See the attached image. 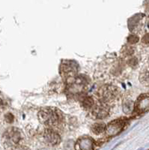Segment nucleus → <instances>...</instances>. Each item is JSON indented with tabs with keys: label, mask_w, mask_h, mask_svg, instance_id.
<instances>
[{
	"label": "nucleus",
	"mask_w": 149,
	"mask_h": 150,
	"mask_svg": "<svg viewBox=\"0 0 149 150\" xmlns=\"http://www.w3.org/2000/svg\"><path fill=\"white\" fill-rule=\"evenodd\" d=\"M127 41H128L129 43H131V44H135V43L138 42L139 41V37L135 35H130L127 38Z\"/></svg>",
	"instance_id": "obj_13"
},
{
	"label": "nucleus",
	"mask_w": 149,
	"mask_h": 150,
	"mask_svg": "<svg viewBox=\"0 0 149 150\" xmlns=\"http://www.w3.org/2000/svg\"><path fill=\"white\" fill-rule=\"evenodd\" d=\"M118 95V89L114 86L107 85L102 87L100 90V96L101 98V101H111L115 98Z\"/></svg>",
	"instance_id": "obj_3"
},
{
	"label": "nucleus",
	"mask_w": 149,
	"mask_h": 150,
	"mask_svg": "<svg viewBox=\"0 0 149 150\" xmlns=\"http://www.w3.org/2000/svg\"><path fill=\"white\" fill-rule=\"evenodd\" d=\"M142 43H144V44H149V34H146L143 36L142 39Z\"/></svg>",
	"instance_id": "obj_15"
},
{
	"label": "nucleus",
	"mask_w": 149,
	"mask_h": 150,
	"mask_svg": "<svg viewBox=\"0 0 149 150\" xmlns=\"http://www.w3.org/2000/svg\"><path fill=\"white\" fill-rule=\"evenodd\" d=\"M75 67L71 65H63L62 71L65 73L66 75H71L75 73Z\"/></svg>",
	"instance_id": "obj_12"
},
{
	"label": "nucleus",
	"mask_w": 149,
	"mask_h": 150,
	"mask_svg": "<svg viewBox=\"0 0 149 150\" xmlns=\"http://www.w3.org/2000/svg\"><path fill=\"white\" fill-rule=\"evenodd\" d=\"M44 138L48 144L52 146L56 145L61 140L59 134L57 132L51 129H47L45 131L44 134Z\"/></svg>",
	"instance_id": "obj_4"
},
{
	"label": "nucleus",
	"mask_w": 149,
	"mask_h": 150,
	"mask_svg": "<svg viewBox=\"0 0 149 150\" xmlns=\"http://www.w3.org/2000/svg\"><path fill=\"white\" fill-rule=\"evenodd\" d=\"M38 119L42 124L47 126H54L59 122L60 116L56 110L46 108L38 112Z\"/></svg>",
	"instance_id": "obj_1"
},
{
	"label": "nucleus",
	"mask_w": 149,
	"mask_h": 150,
	"mask_svg": "<svg viewBox=\"0 0 149 150\" xmlns=\"http://www.w3.org/2000/svg\"><path fill=\"white\" fill-rule=\"evenodd\" d=\"M123 126H124L123 122H121V120H116V121L112 122L109 125H108L107 128V133L111 136L116 134L117 133L120 132V131H121Z\"/></svg>",
	"instance_id": "obj_6"
},
{
	"label": "nucleus",
	"mask_w": 149,
	"mask_h": 150,
	"mask_svg": "<svg viewBox=\"0 0 149 150\" xmlns=\"http://www.w3.org/2000/svg\"><path fill=\"white\" fill-rule=\"evenodd\" d=\"M5 137L11 143H17L20 139V132L16 128H9L5 133Z\"/></svg>",
	"instance_id": "obj_7"
},
{
	"label": "nucleus",
	"mask_w": 149,
	"mask_h": 150,
	"mask_svg": "<svg viewBox=\"0 0 149 150\" xmlns=\"http://www.w3.org/2000/svg\"><path fill=\"white\" fill-rule=\"evenodd\" d=\"M94 105H95V102L91 97H86L83 100V106L85 109H92Z\"/></svg>",
	"instance_id": "obj_11"
},
{
	"label": "nucleus",
	"mask_w": 149,
	"mask_h": 150,
	"mask_svg": "<svg viewBox=\"0 0 149 150\" xmlns=\"http://www.w3.org/2000/svg\"><path fill=\"white\" fill-rule=\"evenodd\" d=\"M106 125L103 123H95L92 126V131L95 134H99L105 131Z\"/></svg>",
	"instance_id": "obj_10"
},
{
	"label": "nucleus",
	"mask_w": 149,
	"mask_h": 150,
	"mask_svg": "<svg viewBox=\"0 0 149 150\" xmlns=\"http://www.w3.org/2000/svg\"><path fill=\"white\" fill-rule=\"evenodd\" d=\"M93 142L89 138H82L76 143V150H92Z\"/></svg>",
	"instance_id": "obj_8"
},
{
	"label": "nucleus",
	"mask_w": 149,
	"mask_h": 150,
	"mask_svg": "<svg viewBox=\"0 0 149 150\" xmlns=\"http://www.w3.org/2000/svg\"><path fill=\"white\" fill-rule=\"evenodd\" d=\"M13 150H28V149L24 146H16Z\"/></svg>",
	"instance_id": "obj_16"
},
{
	"label": "nucleus",
	"mask_w": 149,
	"mask_h": 150,
	"mask_svg": "<svg viewBox=\"0 0 149 150\" xmlns=\"http://www.w3.org/2000/svg\"><path fill=\"white\" fill-rule=\"evenodd\" d=\"M5 120H6V122H8L11 123L13 122V120H14V116H13V115L11 114V113H8V114H6L5 116Z\"/></svg>",
	"instance_id": "obj_14"
},
{
	"label": "nucleus",
	"mask_w": 149,
	"mask_h": 150,
	"mask_svg": "<svg viewBox=\"0 0 149 150\" xmlns=\"http://www.w3.org/2000/svg\"><path fill=\"white\" fill-rule=\"evenodd\" d=\"M136 110L139 112H144L149 110V96H142L136 102Z\"/></svg>",
	"instance_id": "obj_5"
},
{
	"label": "nucleus",
	"mask_w": 149,
	"mask_h": 150,
	"mask_svg": "<svg viewBox=\"0 0 149 150\" xmlns=\"http://www.w3.org/2000/svg\"><path fill=\"white\" fill-rule=\"evenodd\" d=\"M92 110V114L95 117L98 118V119H103L108 116L109 112V108L107 102L100 101L95 104Z\"/></svg>",
	"instance_id": "obj_2"
},
{
	"label": "nucleus",
	"mask_w": 149,
	"mask_h": 150,
	"mask_svg": "<svg viewBox=\"0 0 149 150\" xmlns=\"http://www.w3.org/2000/svg\"><path fill=\"white\" fill-rule=\"evenodd\" d=\"M139 80L143 85L149 86V67L142 71L139 75Z\"/></svg>",
	"instance_id": "obj_9"
}]
</instances>
